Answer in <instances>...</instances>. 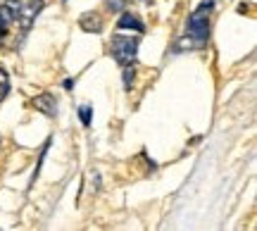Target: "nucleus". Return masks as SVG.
I'll use <instances>...</instances> for the list:
<instances>
[{"label":"nucleus","instance_id":"39448f33","mask_svg":"<svg viewBox=\"0 0 257 231\" xmlns=\"http://www.w3.org/2000/svg\"><path fill=\"white\" fill-rule=\"evenodd\" d=\"M34 107L41 110L46 117H55L57 114V102H55V95L53 93H41L34 98Z\"/></svg>","mask_w":257,"mask_h":231},{"label":"nucleus","instance_id":"6e6552de","mask_svg":"<svg viewBox=\"0 0 257 231\" xmlns=\"http://www.w3.org/2000/svg\"><path fill=\"white\" fill-rule=\"evenodd\" d=\"M8 93H10V74L0 67V102L8 98Z\"/></svg>","mask_w":257,"mask_h":231},{"label":"nucleus","instance_id":"f03ea898","mask_svg":"<svg viewBox=\"0 0 257 231\" xmlns=\"http://www.w3.org/2000/svg\"><path fill=\"white\" fill-rule=\"evenodd\" d=\"M110 53H112V57L117 60V65H121V67L134 65V62H136V53H138V38L124 36V34L114 36L112 38Z\"/></svg>","mask_w":257,"mask_h":231},{"label":"nucleus","instance_id":"20e7f679","mask_svg":"<svg viewBox=\"0 0 257 231\" xmlns=\"http://www.w3.org/2000/svg\"><path fill=\"white\" fill-rule=\"evenodd\" d=\"M19 5L17 0H5L3 5H0V38L8 34V29L12 27V22H17L19 17Z\"/></svg>","mask_w":257,"mask_h":231},{"label":"nucleus","instance_id":"9d476101","mask_svg":"<svg viewBox=\"0 0 257 231\" xmlns=\"http://www.w3.org/2000/svg\"><path fill=\"white\" fill-rule=\"evenodd\" d=\"M121 72H124V88H131V83H134V65L121 67Z\"/></svg>","mask_w":257,"mask_h":231},{"label":"nucleus","instance_id":"f257e3e1","mask_svg":"<svg viewBox=\"0 0 257 231\" xmlns=\"http://www.w3.org/2000/svg\"><path fill=\"white\" fill-rule=\"evenodd\" d=\"M210 12L212 0H205L188 19V31H186L184 41L179 43V48H202L207 43V38H210Z\"/></svg>","mask_w":257,"mask_h":231},{"label":"nucleus","instance_id":"423d86ee","mask_svg":"<svg viewBox=\"0 0 257 231\" xmlns=\"http://www.w3.org/2000/svg\"><path fill=\"white\" fill-rule=\"evenodd\" d=\"M79 27H81L83 31H88V34H100L102 19H100V15H95V12H86V15H81V19H79Z\"/></svg>","mask_w":257,"mask_h":231},{"label":"nucleus","instance_id":"1a4fd4ad","mask_svg":"<svg viewBox=\"0 0 257 231\" xmlns=\"http://www.w3.org/2000/svg\"><path fill=\"white\" fill-rule=\"evenodd\" d=\"M79 117H81L83 127H88V124H91V117H93V110L88 105H83V107H79Z\"/></svg>","mask_w":257,"mask_h":231},{"label":"nucleus","instance_id":"7ed1b4c3","mask_svg":"<svg viewBox=\"0 0 257 231\" xmlns=\"http://www.w3.org/2000/svg\"><path fill=\"white\" fill-rule=\"evenodd\" d=\"M43 0H29L27 5H22L19 8V17H17V22H19V29H22V34H29V29H31V24L36 22V17H38V12L43 10Z\"/></svg>","mask_w":257,"mask_h":231},{"label":"nucleus","instance_id":"f8f14e48","mask_svg":"<svg viewBox=\"0 0 257 231\" xmlns=\"http://www.w3.org/2000/svg\"><path fill=\"white\" fill-rule=\"evenodd\" d=\"M141 3H143V5H150V3H153V0H141Z\"/></svg>","mask_w":257,"mask_h":231},{"label":"nucleus","instance_id":"9b49d317","mask_svg":"<svg viewBox=\"0 0 257 231\" xmlns=\"http://www.w3.org/2000/svg\"><path fill=\"white\" fill-rule=\"evenodd\" d=\"M124 5H126V0H107V8L114 10V12H121Z\"/></svg>","mask_w":257,"mask_h":231},{"label":"nucleus","instance_id":"0eeeda50","mask_svg":"<svg viewBox=\"0 0 257 231\" xmlns=\"http://www.w3.org/2000/svg\"><path fill=\"white\" fill-rule=\"evenodd\" d=\"M117 27L119 29H134V31H138V34H143V31H146L143 22H141L136 15H131V12H124V15H121L119 22H117Z\"/></svg>","mask_w":257,"mask_h":231}]
</instances>
